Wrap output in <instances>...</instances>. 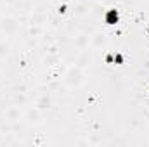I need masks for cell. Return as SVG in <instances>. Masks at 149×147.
Instances as JSON below:
<instances>
[{"mask_svg": "<svg viewBox=\"0 0 149 147\" xmlns=\"http://www.w3.org/2000/svg\"><path fill=\"white\" fill-rule=\"evenodd\" d=\"M121 61H123L121 54H116V55H114V62H121Z\"/></svg>", "mask_w": 149, "mask_h": 147, "instance_id": "7a4b0ae2", "label": "cell"}, {"mask_svg": "<svg viewBox=\"0 0 149 147\" xmlns=\"http://www.w3.org/2000/svg\"><path fill=\"white\" fill-rule=\"evenodd\" d=\"M106 23H108V24L118 23V12H116V9H111V10L106 12Z\"/></svg>", "mask_w": 149, "mask_h": 147, "instance_id": "6da1fadb", "label": "cell"}]
</instances>
